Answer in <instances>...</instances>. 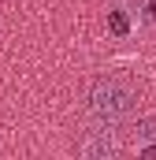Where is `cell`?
<instances>
[{"label": "cell", "instance_id": "obj_1", "mask_svg": "<svg viewBox=\"0 0 156 160\" xmlns=\"http://www.w3.org/2000/svg\"><path fill=\"white\" fill-rule=\"evenodd\" d=\"M134 112V89L119 78H100L89 89V116L97 123H119Z\"/></svg>", "mask_w": 156, "mask_h": 160}, {"label": "cell", "instance_id": "obj_2", "mask_svg": "<svg viewBox=\"0 0 156 160\" xmlns=\"http://www.w3.org/2000/svg\"><path fill=\"white\" fill-rule=\"evenodd\" d=\"M134 145L141 157H156V116H145L134 127Z\"/></svg>", "mask_w": 156, "mask_h": 160}, {"label": "cell", "instance_id": "obj_3", "mask_svg": "<svg viewBox=\"0 0 156 160\" xmlns=\"http://www.w3.org/2000/svg\"><path fill=\"white\" fill-rule=\"evenodd\" d=\"M115 138H112V130H97V138H89L85 145H82V157H115Z\"/></svg>", "mask_w": 156, "mask_h": 160}, {"label": "cell", "instance_id": "obj_4", "mask_svg": "<svg viewBox=\"0 0 156 160\" xmlns=\"http://www.w3.org/2000/svg\"><path fill=\"white\" fill-rule=\"evenodd\" d=\"M130 15H134V22H141V26L156 22V0H130Z\"/></svg>", "mask_w": 156, "mask_h": 160}]
</instances>
